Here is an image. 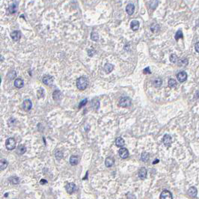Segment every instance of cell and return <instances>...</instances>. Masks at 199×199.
<instances>
[{"label":"cell","instance_id":"obj_1","mask_svg":"<svg viewBox=\"0 0 199 199\" xmlns=\"http://www.w3.org/2000/svg\"><path fill=\"white\" fill-rule=\"evenodd\" d=\"M88 85V79L85 77V76H81L77 79L76 81V87L80 91H83L87 88Z\"/></svg>","mask_w":199,"mask_h":199},{"label":"cell","instance_id":"obj_2","mask_svg":"<svg viewBox=\"0 0 199 199\" xmlns=\"http://www.w3.org/2000/svg\"><path fill=\"white\" fill-rule=\"evenodd\" d=\"M132 104L131 99L129 97H123L120 99L119 101V106L123 108L130 107Z\"/></svg>","mask_w":199,"mask_h":199},{"label":"cell","instance_id":"obj_3","mask_svg":"<svg viewBox=\"0 0 199 199\" xmlns=\"http://www.w3.org/2000/svg\"><path fill=\"white\" fill-rule=\"evenodd\" d=\"M5 147L8 150H12L16 148V141L13 138H9L5 141Z\"/></svg>","mask_w":199,"mask_h":199},{"label":"cell","instance_id":"obj_4","mask_svg":"<svg viewBox=\"0 0 199 199\" xmlns=\"http://www.w3.org/2000/svg\"><path fill=\"white\" fill-rule=\"evenodd\" d=\"M66 191L69 194H73L77 190V187L76 186V184L74 183H68L66 184L65 186Z\"/></svg>","mask_w":199,"mask_h":199},{"label":"cell","instance_id":"obj_5","mask_svg":"<svg viewBox=\"0 0 199 199\" xmlns=\"http://www.w3.org/2000/svg\"><path fill=\"white\" fill-rule=\"evenodd\" d=\"M32 108V103L31 101V100L27 99V100H25L23 101V109H24V111L28 112L29 110H31Z\"/></svg>","mask_w":199,"mask_h":199},{"label":"cell","instance_id":"obj_6","mask_svg":"<svg viewBox=\"0 0 199 199\" xmlns=\"http://www.w3.org/2000/svg\"><path fill=\"white\" fill-rule=\"evenodd\" d=\"M118 154L120 156V157L121 159H126L128 158V156H129V151L126 148H121L119 151H118Z\"/></svg>","mask_w":199,"mask_h":199},{"label":"cell","instance_id":"obj_7","mask_svg":"<svg viewBox=\"0 0 199 199\" xmlns=\"http://www.w3.org/2000/svg\"><path fill=\"white\" fill-rule=\"evenodd\" d=\"M162 141H163L164 145H165L166 147H170L171 145H172V137H171V136L168 135V134H165V135L163 136Z\"/></svg>","mask_w":199,"mask_h":199},{"label":"cell","instance_id":"obj_8","mask_svg":"<svg viewBox=\"0 0 199 199\" xmlns=\"http://www.w3.org/2000/svg\"><path fill=\"white\" fill-rule=\"evenodd\" d=\"M53 80H54L53 77L50 75H46L42 79L43 82H44L46 85H51L53 83Z\"/></svg>","mask_w":199,"mask_h":199},{"label":"cell","instance_id":"obj_9","mask_svg":"<svg viewBox=\"0 0 199 199\" xmlns=\"http://www.w3.org/2000/svg\"><path fill=\"white\" fill-rule=\"evenodd\" d=\"M177 79L179 82H183L187 80V74L185 71H181V72L178 73L177 75Z\"/></svg>","mask_w":199,"mask_h":199},{"label":"cell","instance_id":"obj_10","mask_svg":"<svg viewBox=\"0 0 199 199\" xmlns=\"http://www.w3.org/2000/svg\"><path fill=\"white\" fill-rule=\"evenodd\" d=\"M172 195L169 191L168 190H164L162 192L160 195V199H172Z\"/></svg>","mask_w":199,"mask_h":199},{"label":"cell","instance_id":"obj_11","mask_svg":"<svg viewBox=\"0 0 199 199\" xmlns=\"http://www.w3.org/2000/svg\"><path fill=\"white\" fill-rule=\"evenodd\" d=\"M11 37L14 41H18L21 37V32L20 31H13L11 33Z\"/></svg>","mask_w":199,"mask_h":199},{"label":"cell","instance_id":"obj_12","mask_svg":"<svg viewBox=\"0 0 199 199\" xmlns=\"http://www.w3.org/2000/svg\"><path fill=\"white\" fill-rule=\"evenodd\" d=\"M138 177L141 180H144L147 177V170L145 168H141L138 171Z\"/></svg>","mask_w":199,"mask_h":199},{"label":"cell","instance_id":"obj_13","mask_svg":"<svg viewBox=\"0 0 199 199\" xmlns=\"http://www.w3.org/2000/svg\"><path fill=\"white\" fill-rule=\"evenodd\" d=\"M135 11V5L132 3L128 4L126 7V11L129 15H132Z\"/></svg>","mask_w":199,"mask_h":199},{"label":"cell","instance_id":"obj_14","mask_svg":"<svg viewBox=\"0 0 199 199\" xmlns=\"http://www.w3.org/2000/svg\"><path fill=\"white\" fill-rule=\"evenodd\" d=\"M13 85H14V86H15L16 88H21L23 87V85H24V82H23V80L20 78H17L15 79V81H14L13 82Z\"/></svg>","mask_w":199,"mask_h":199},{"label":"cell","instance_id":"obj_15","mask_svg":"<svg viewBox=\"0 0 199 199\" xmlns=\"http://www.w3.org/2000/svg\"><path fill=\"white\" fill-rule=\"evenodd\" d=\"M115 145L117 147H120V148H122L125 145V141L124 140L121 138V137H118L116 139H115Z\"/></svg>","mask_w":199,"mask_h":199},{"label":"cell","instance_id":"obj_16","mask_svg":"<svg viewBox=\"0 0 199 199\" xmlns=\"http://www.w3.org/2000/svg\"><path fill=\"white\" fill-rule=\"evenodd\" d=\"M130 27H131L133 31H134V32L137 31L139 28V22L137 20H133L130 23Z\"/></svg>","mask_w":199,"mask_h":199},{"label":"cell","instance_id":"obj_17","mask_svg":"<svg viewBox=\"0 0 199 199\" xmlns=\"http://www.w3.org/2000/svg\"><path fill=\"white\" fill-rule=\"evenodd\" d=\"M115 163V160L112 157H107L105 160V165L106 167H112Z\"/></svg>","mask_w":199,"mask_h":199},{"label":"cell","instance_id":"obj_18","mask_svg":"<svg viewBox=\"0 0 199 199\" xmlns=\"http://www.w3.org/2000/svg\"><path fill=\"white\" fill-rule=\"evenodd\" d=\"M114 69V66L112 64H109V63H106L104 66V70L106 74H110L112 71Z\"/></svg>","mask_w":199,"mask_h":199},{"label":"cell","instance_id":"obj_19","mask_svg":"<svg viewBox=\"0 0 199 199\" xmlns=\"http://www.w3.org/2000/svg\"><path fill=\"white\" fill-rule=\"evenodd\" d=\"M25 152H26V148H25V145H20V146L17 147V153L19 155H23V154H24Z\"/></svg>","mask_w":199,"mask_h":199},{"label":"cell","instance_id":"obj_20","mask_svg":"<svg viewBox=\"0 0 199 199\" xmlns=\"http://www.w3.org/2000/svg\"><path fill=\"white\" fill-rule=\"evenodd\" d=\"M62 97V93L61 91H58V90H56L53 92L52 94V98L55 100H59L61 99Z\"/></svg>","mask_w":199,"mask_h":199},{"label":"cell","instance_id":"obj_21","mask_svg":"<svg viewBox=\"0 0 199 199\" xmlns=\"http://www.w3.org/2000/svg\"><path fill=\"white\" fill-rule=\"evenodd\" d=\"M78 162H79L78 156H70V165H77Z\"/></svg>","mask_w":199,"mask_h":199},{"label":"cell","instance_id":"obj_22","mask_svg":"<svg viewBox=\"0 0 199 199\" xmlns=\"http://www.w3.org/2000/svg\"><path fill=\"white\" fill-rule=\"evenodd\" d=\"M197 192H198L197 189H196L195 187H191V188L188 190V194L189 195V196L193 197V198H195V197L197 196Z\"/></svg>","mask_w":199,"mask_h":199},{"label":"cell","instance_id":"obj_23","mask_svg":"<svg viewBox=\"0 0 199 199\" xmlns=\"http://www.w3.org/2000/svg\"><path fill=\"white\" fill-rule=\"evenodd\" d=\"M8 10H9V12L11 13H16V11H17V2H13L11 5H10Z\"/></svg>","mask_w":199,"mask_h":199},{"label":"cell","instance_id":"obj_24","mask_svg":"<svg viewBox=\"0 0 199 199\" xmlns=\"http://www.w3.org/2000/svg\"><path fill=\"white\" fill-rule=\"evenodd\" d=\"M8 165V162L7 160H1V161H0V169H1V171H3L5 170Z\"/></svg>","mask_w":199,"mask_h":199},{"label":"cell","instance_id":"obj_25","mask_svg":"<svg viewBox=\"0 0 199 199\" xmlns=\"http://www.w3.org/2000/svg\"><path fill=\"white\" fill-rule=\"evenodd\" d=\"M150 30L152 32L155 33V32H157L159 30H160V25L156 23H153L151 25H150Z\"/></svg>","mask_w":199,"mask_h":199},{"label":"cell","instance_id":"obj_26","mask_svg":"<svg viewBox=\"0 0 199 199\" xmlns=\"http://www.w3.org/2000/svg\"><path fill=\"white\" fill-rule=\"evenodd\" d=\"M149 159V153H147V152H144L142 153L141 155V160L142 162H147Z\"/></svg>","mask_w":199,"mask_h":199},{"label":"cell","instance_id":"obj_27","mask_svg":"<svg viewBox=\"0 0 199 199\" xmlns=\"http://www.w3.org/2000/svg\"><path fill=\"white\" fill-rule=\"evenodd\" d=\"M162 84V81L160 78H157V79H156L153 82V85H154V86L156 87V88H159L160 87L161 85Z\"/></svg>","mask_w":199,"mask_h":199},{"label":"cell","instance_id":"obj_28","mask_svg":"<svg viewBox=\"0 0 199 199\" xmlns=\"http://www.w3.org/2000/svg\"><path fill=\"white\" fill-rule=\"evenodd\" d=\"M8 180L13 184H18L20 183V178L17 177H11Z\"/></svg>","mask_w":199,"mask_h":199},{"label":"cell","instance_id":"obj_29","mask_svg":"<svg viewBox=\"0 0 199 199\" xmlns=\"http://www.w3.org/2000/svg\"><path fill=\"white\" fill-rule=\"evenodd\" d=\"M169 59H170V62H172V63H176L178 61V58H177V55H175V54H172V55H171Z\"/></svg>","mask_w":199,"mask_h":199},{"label":"cell","instance_id":"obj_30","mask_svg":"<svg viewBox=\"0 0 199 199\" xmlns=\"http://www.w3.org/2000/svg\"><path fill=\"white\" fill-rule=\"evenodd\" d=\"M178 62H179V64H178L179 66H187L188 64V60L187 59H184V58L180 59L178 61Z\"/></svg>","mask_w":199,"mask_h":199},{"label":"cell","instance_id":"obj_31","mask_svg":"<svg viewBox=\"0 0 199 199\" xmlns=\"http://www.w3.org/2000/svg\"><path fill=\"white\" fill-rule=\"evenodd\" d=\"M92 107L94 110H97L100 108V102L97 100H94L92 101Z\"/></svg>","mask_w":199,"mask_h":199},{"label":"cell","instance_id":"obj_32","mask_svg":"<svg viewBox=\"0 0 199 199\" xmlns=\"http://www.w3.org/2000/svg\"><path fill=\"white\" fill-rule=\"evenodd\" d=\"M177 85V82L174 79H170L168 80V86L170 88H174Z\"/></svg>","mask_w":199,"mask_h":199},{"label":"cell","instance_id":"obj_33","mask_svg":"<svg viewBox=\"0 0 199 199\" xmlns=\"http://www.w3.org/2000/svg\"><path fill=\"white\" fill-rule=\"evenodd\" d=\"M91 38L92 40L94 41H97L98 39H99V35L97 34V32H91Z\"/></svg>","mask_w":199,"mask_h":199},{"label":"cell","instance_id":"obj_34","mask_svg":"<svg viewBox=\"0 0 199 199\" xmlns=\"http://www.w3.org/2000/svg\"><path fill=\"white\" fill-rule=\"evenodd\" d=\"M16 75H17V73L15 72L14 70H11L10 71V72L8 73V77L9 79H13L14 78L16 77Z\"/></svg>","mask_w":199,"mask_h":199},{"label":"cell","instance_id":"obj_35","mask_svg":"<svg viewBox=\"0 0 199 199\" xmlns=\"http://www.w3.org/2000/svg\"><path fill=\"white\" fill-rule=\"evenodd\" d=\"M175 40H178L180 38H183V32H182V31L181 30H178L177 32V33L175 34Z\"/></svg>","mask_w":199,"mask_h":199},{"label":"cell","instance_id":"obj_36","mask_svg":"<svg viewBox=\"0 0 199 199\" xmlns=\"http://www.w3.org/2000/svg\"><path fill=\"white\" fill-rule=\"evenodd\" d=\"M37 97L38 98H41V97H44V90L43 88H39L38 91H37Z\"/></svg>","mask_w":199,"mask_h":199},{"label":"cell","instance_id":"obj_37","mask_svg":"<svg viewBox=\"0 0 199 199\" xmlns=\"http://www.w3.org/2000/svg\"><path fill=\"white\" fill-rule=\"evenodd\" d=\"M157 4H158V1H157V0H151L150 2V6L153 9H154V8H156V6H157Z\"/></svg>","mask_w":199,"mask_h":199},{"label":"cell","instance_id":"obj_38","mask_svg":"<svg viewBox=\"0 0 199 199\" xmlns=\"http://www.w3.org/2000/svg\"><path fill=\"white\" fill-rule=\"evenodd\" d=\"M63 157V153L62 151H57L55 153V158L57 160H61Z\"/></svg>","mask_w":199,"mask_h":199},{"label":"cell","instance_id":"obj_39","mask_svg":"<svg viewBox=\"0 0 199 199\" xmlns=\"http://www.w3.org/2000/svg\"><path fill=\"white\" fill-rule=\"evenodd\" d=\"M87 102H88V100L87 99H84V100H82L80 103H79V109H81L82 106H84L85 104L87 103Z\"/></svg>","mask_w":199,"mask_h":199},{"label":"cell","instance_id":"obj_40","mask_svg":"<svg viewBox=\"0 0 199 199\" xmlns=\"http://www.w3.org/2000/svg\"><path fill=\"white\" fill-rule=\"evenodd\" d=\"M88 55H89V56L92 57V56L96 53V51H95L94 50H88Z\"/></svg>","mask_w":199,"mask_h":199},{"label":"cell","instance_id":"obj_41","mask_svg":"<svg viewBox=\"0 0 199 199\" xmlns=\"http://www.w3.org/2000/svg\"><path fill=\"white\" fill-rule=\"evenodd\" d=\"M195 49L197 52H199V42H197L195 45Z\"/></svg>","mask_w":199,"mask_h":199},{"label":"cell","instance_id":"obj_42","mask_svg":"<svg viewBox=\"0 0 199 199\" xmlns=\"http://www.w3.org/2000/svg\"><path fill=\"white\" fill-rule=\"evenodd\" d=\"M143 73L144 74H150V68L149 67H146L144 70H143Z\"/></svg>","mask_w":199,"mask_h":199},{"label":"cell","instance_id":"obj_43","mask_svg":"<svg viewBox=\"0 0 199 199\" xmlns=\"http://www.w3.org/2000/svg\"><path fill=\"white\" fill-rule=\"evenodd\" d=\"M40 184H45V183H47V180H44V179H42V180L40 181Z\"/></svg>","mask_w":199,"mask_h":199},{"label":"cell","instance_id":"obj_44","mask_svg":"<svg viewBox=\"0 0 199 199\" xmlns=\"http://www.w3.org/2000/svg\"><path fill=\"white\" fill-rule=\"evenodd\" d=\"M157 162H159V160H156V161H153V164H156V163H157Z\"/></svg>","mask_w":199,"mask_h":199}]
</instances>
